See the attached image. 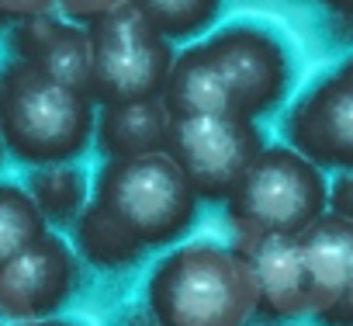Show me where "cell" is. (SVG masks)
I'll list each match as a JSON object with an SVG mask.
<instances>
[{
  "label": "cell",
  "mask_w": 353,
  "mask_h": 326,
  "mask_svg": "<svg viewBox=\"0 0 353 326\" xmlns=\"http://www.w3.org/2000/svg\"><path fill=\"white\" fill-rule=\"evenodd\" d=\"M156 326H250L260 319V285L246 250L191 240L166 250L145 281Z\"/></svg>",
  "instance_id": "6da1fadb"
},
{
  "label": "cell",
  "mask_w": 353,
  "mask_h": 326,
  "mask_svg": "<svg viewBox=\"0 0 353 326\" xmlns=\"http://www.w3.org/2000/svg\"><path fill=\"white\" fill-rule=\"evenodd\" d=\"M97 132V104L46 70L8 59L0 66V139L28 167H59L87 153Z\"/></svg>",
  "instance_id": "7a4b0ae2"
},
{
  "label": "cell",
  "mask_w": 353,
  "mask_h": 326,
  "mask_svg": "<svg viewBox=\"0 0 353 326\" xmlns=\"http://www.w3.org/2000/svg\"><path fill=\"white\" fill-rule=\"evenodd\" d=\"M90 202L101 205L145 250L181 247L201 215V198L170 153L104 160L94 178Z\"/></svg>",
  "instance_id": "3957f363"
},
{
  "label": "cell",
  "mask_w": 353,
  "mask_h": 326,
  "mask_svg": "<svg viewBox=\"0 0 353 326\" xmlns=\"http://www.w3.org/2000/svg\"><path fill=\"white\" fill-rule=\"evenodd\" d=\"M225 205L232 226L253 243L270 236H301L329 215V181L322 167L277 142L260 153Z\"/></svg>",
  "instance_id": "277c9868"
},
{
  "label": "cell",
  "mask_w": 353,
  "mask_h": 326,
  "mask_svg": "<svg viewBox=\"0 0 353 326\" xmlns=\"http://www.w3.org/2000/svg\"><path fill=\"white\" fill-rule=\"evenodd\" d=\"M90 39V97L94 104L163 101L176 52L132 8H111L87 25Z\"/></svg>",
  "instance_id": "5b68a950"
},
{
  "label": "cell",
  "mask_w": 353,
  "mask_h": 326,
  "mask_svg": "<svg viewBox=\"0 0 353 326\" xmlns=\"http://www.w3.org/2000/svg\"><path fill=\"white\" fill-rule=\"evenodd\" d=\"M198 46L215 66L239 118L256 122L291 94L294 63L281 35H274L270 28L253 21H236L212 32Z\"/></svg>",
  "instance_id": "8992f818"
},
{
  "label": "cell",
  "mask_w": 353,
  "mask_h": 326,
  "mask_svg": "<svg viewBox=\"0 0 353 326\" xmlns=\"http://www.w3.org/2000/svg\"><path fill=\"white\" fill-rule=\"evenodd\" d=\"M263 149L267 142L256 122L239 115H212L173 122L166 153L181 167L194 195L208 205H219L236 195Z\"/></svg>",
  "instance_id": "52a82bcc"
},
{
  "label": "cell",
  "mask_w": 353,
  "mask_h": 326,
  "mask_svg": "<svg viewBox=\"0 0 353 326\" xmlns=\"http://www.w3.org/2000/svg\"><path fill=\"white\" fill-rule=\"evenodd\" d=\"M80 288V257L59 233H46L8 267H0V319L25 326L56 319Z\"/></svg>",
  "instance_id": "ba28073f"
},
{
  "label": "cell",
  "mask_w": 353,
  "mask_h": 326,
  "mask_svg": "<svg viewBox=\"0 0 353 326\" xmlns=\"http://www.w3.org/2000/svg\"><path fill=\"white\" fill-rule=\"evenodd\" d=\"M284 135L315 167L353 171V84L339 70L319 77L291 104Z\"/></svg>",
  "instance_id": "9c48e42d"
},
{
  "label": "cell",
  "mask_w": 353,
  "mask_h": 326,
  "mask_svg": "<svg viewBox=\"0 0 353 326\" xmlns=\"http://www.w3.org/2000/svg\"><path fill=\"white\" fill-rule=\"evenodd\" d=\"M256 285H260V319L267 323H294L308 319V274L301 260L298 236H270L253 243L250 250Z\"/></svg>",
  "instance_id": "30bf717a"
},
{
  "label": "cell",
  "mask_w": 353,
  "mask_h": 326,
  "mask_svg": "<svg viewBox=\"0 0 353 326\" xmlns=\"http://www.w3.org/2000/svg\"><path fill=\"white\" fill-rule=\"evenodd\" d=\"M14 59L46 70L52 80L90 94V39L87 28L59 21L52 15L32 18L14 28Z\"/></svg>",
  "instance_id": "8fae6325"
},
{
  "label": "cell",
  "mask_w": 353,
  "mask_h": 326,
  "mask_svg": "<svg viewBox=\"0 0 353 326\" xmlns=\"http://www.w3.org/2000/svg\"><path fill=\"white\" fill-rule=\"evenodd\" d=\"M301 243V260H305V274H308V319L322 323L343 298L346 281H350V267H353V226L336 219V215H322L312 229H305L298 236Z\"/></svg>",
  "instance_id": "7c38bea8"
},
{
  "label": "cell",
  "mask_w": 353,
  "mask_h": 326,
  "mask_svg": "<svg viewBox=\"0 0 353 326\" xmlns=\"http://www.w3.org/2000/svg\"><path fill=\"white\" fill-rule=\"evenodd\" d=\"M173 135V115L163 101H135V104H108L97 111L94 142L104 160H135L166 153Z\"/></svg>",
  "instance_id": "4fadbf2b"
},
{
  "label": "cell",
  "mask_w": 353,
  "mask_h": 326,
  "mask_svg": "<svg viewBox=\"0 0 353 326\" xmlns=\"http://www.w3.org/2000/svg\"><path fill=\"white\" fill-rule=\"evenodd\" d=\"M166 111L173 115V122L184 118H212V115H236L215 66L208 63V56L201 52V46L194 42L191 49L176 52L166 94H163Z\"/></svg>",
  "instance_id": "5bb4252c"
},
{
  "label": "cell",
  "mask_w": 353,
  "mask_h": 326,
  "mask_svg": "<svg viewBox=\"0 0 353 326\" xmlns=\"http://www.w3.org/2000/svg\"><path fill=\"white\" fill-rule=\"evenodd\" d=\"M73 250L83 264L97 267V271H128L135 267L149 250L142 243H135L101 205H87L83 215L73 226Z\"/></svg>",
  "instance_id": "9a60e30c"
},
{
  "label": "cell",
  "mask_w": 353,
  "mask_h": 326,
  "mask_svg": "<svg viewBox=\"0 0 353 326\" xmlns=\"http://www.w3.org/2000/svg\"><path fill=\"white\" fill-rule=\"evenodd\" d=\"M28 195L46 215L49 226H77L83 209L90 205L87 174L77 163H59V167H39L28 174Z\"/></svg>",
  "instance_id": "2e32d148"
},
{
  "label": "cell",
  "mask_w": 353,
  "mask_h": 326,
  "mask_svg": "<svg viewBox=\"0 0 353 326\" xmlns=\"http://www.w3.org/2000/svg\"><path fill=\"white\" fill-rule=\"evenodd\" d=\"M128 4L166 42L201 39L219 21V11H222V0H128Z\"/></svg>",
  "instance_id": "e0dca14e"
},
{
  "label": "cell",
  "mask_w": 353,
  "mask_h": 326,
  "mask_svg": "<svg viewBox=\"0 0 353 326\" xmlns=\"http://www.w3.org/2000/svg\"><path fill=\"white\" fill-rule=\"evenodd\" d=\"M46 233H49V222L32 202L28 188L0 181V267H8L18 253H25Z\"/></svg>",
  "instance_id": "ac0fdd59"
},
{
  "label": "cell",
  "mask_w": 353,
  "mask_h": 326,
  "mask_svg": "<svg viewBox=\"0 0 353 326\" xmlns=\"http://www.w3.org/2000/svg\"><path fill=\"white\" fill-rule=\"evenodd\" d=\"M329 215L353 226V171H343L329 181Z\"/></svg>",
  "instance_id": "d6986e66"
},
{
  "label": "cell",
  "mask_w": 353,
  "mask_h": 326,
  "mask_svg": "<svg viewBox=\"0 0 353 326\" xmlns=\"http://www.w3.org/2000/svg\"><path fill=\"white\" fill-rule=\"evenodd\" d=\"M319 326H353V267H350V281H346V291H343L339 305Z\"/></svg>",
  "instance_id": "ffe728a7"
},
{
  "label": "cell",
  "mask_w": 353,
  "mask_h": 326,
  "mask_svg": "<svg viewBox=\"0 0 353 326\" xmlns=\"http://www.w3.org/2000/svg\"><path fill=\"white\" fill-rule=\"evenodd\" d=\"M322 4H325L329 11L343 15V18H353V0H322Z\"/></svg>",
  "instance_id": "44dd1931"
},
{
  "label": "cell",
  "mask_w": 353,
  "mask_h": 326,
  "mask_svg": "<svg viewBox=\"0 0 353 326\" xmlns=\"http://www.w3.org/2000/svg\"><path fill=\"white\" fill-rule=\"evenodd\" d=\"M25 326H83V323H77V319H42V323H25Z\"/></svg>",
  "instance_id": "7402d4cb"
},
{
  "label": "cell",
  "mask_w": 353,
  "mask_h": 326,
  "mask_svg": "<svg viewBox=\"0 0 353 326\" xmlns=\"http://www.w3.org/2000/svg\"><path fill=\"white\" fill-rule=\"evenodd\" d=\"M336 70H339V73H343V77H346V80L353 84V56H350V59H343V63H339Z\"/></svg>",
  "instance_id": "603a6c76"
},
{
  "label": "cell",
  "mask_w": 353,
  "mask_h": 326,
  "mask_svg": "<svg viewBox=\"0 0 353 326\" xmlns=\"http://www.w3.org/2000/svg\"><path fill=\"white\" fill-rule=\"evenodd\" d=\"M0 153H4V139H0Z\"/></svg>",
  "instance_id": "cb8c5ba5"
},
{
  "label": "cell",
  "mask_w": 353,
  "mask_h": 326,
  "mask_svg": "<svg viewBox=\"0 0 353 326\" xmlns=\"http://www.w3.org/2000/svg\"><path fill=\"white\" fill-rule=\"evenodd\" d=\"M149 326H156V323H149Z\"/></svg>",
  "instance_id": "d4e9b609"
},
{
  "label": "cell",
  "mask_w": 353,
  "mask_h": 326,
  "mask_svg": "<svg viewBox=\"0 0 353 326\" xmlns=\"http://www.w3.org/2000/svg\"><path fill=\"white\" fill-rule=\"evenodd\" d=\"M0 326H4V323H0Z\"/></svg>",
  "instance_id": "484cf974"
}]
</instances>
